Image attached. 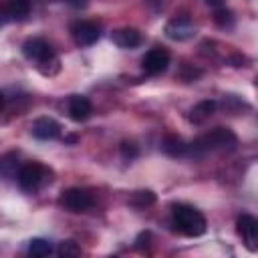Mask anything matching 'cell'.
<instances>
[{
  "label": "cell",
  "instance_id": "obj_21",
  "mask_svg": "<svg viewBox=\"0 0 258 258\" xmlns=\"http://www.w3.org/2000/svg\"><path fill=\"white\" fill-rule=\"evenodd\" d=\"M121 155H123V159L131 161V159H135V157L139 155V149H137L135 143H131V141H123V143H121Z\"/></svg>",
  "mask_w": 258,
  "mask_h": 258
},
{
  "label": "cell",
  "instance_id": "obj_15",
  "mask_svg": "<svg viewBox=\"0 0 258 258\" xmlns=\"http://www.w3.org/2000/svg\"><path fill=\"white\" fill-rule=\"evenodd\" d=\"M20 171V161H18V153H6L0 159V177L4 179H14Z\"/></svg>",
  "mask_w": 258,
  "mask_h": 258
},
{
  "label": "cell",
  "instance_id": "obj_17",
  "mask_svg": "<svg viewBox=\"0 0 258 258\" xmlns=\"http://www.w3.org/2000/svg\"><path fill=\"white\" fill-rule=\"evenodd\" d=\"M52 252V244L44 238H32L28 242V254L34 256V258H42V256H48Z\"/></svg>",
  "mask_w": 258,
  "mask_h": 258
},
{
  "label": "cell",
  "instance_id": "obj_2",
  "mask_svg": "<svg viewBox=\"0 0 258 258\" xmlns=\"http://www.w3.org/2000/svg\"><path fill=\"white\" fill-rule=\"evenodd\" d=\"M173 226L183 234V236H189V238H196V236H202L206 232V218L200 210H196L194 206H187V204H177L173 206Z\"/></svg>",
  "mask_w": 258,
  "mask_h": 258
},
{
  "label": "cell",
  "instance_id": "obj_6",
  "mask_svg": "<svg viewBox=\"0 0 258 258\" xmlns=\"http://www.w3.org/2000/svg\"><path fill=\"white\" fill-rule=\"evenodd\" d=\"M169 58H171V56H169V52H167L165 48L155 46V48H151L149 52H145L141 64H143V71H145L147 75H159V73H163V71L167 69Z\"/></svg>",
  "mask_w": 258,
  "mask_h": 258
},
{
  "label": "cell",
  "instance_id": "obj_13",
  "mask_svg": "<svg viewBox=\"0 0 258 258\" xmlns=\"http://www.w3.org/2000/svg\"><path fill=\"white\" fill-rule=\"evenodd\" d=\"M214 111H216V101H212V99H204V101H200L196 107H191L187 119H189L191 123L200 125V123L208 121V119L214 115Z\"/></svg>",
  "mask_w": 258,
  "mask_h": 258
},
{
  "label": "cell",
  "instance_id": "obj_26",
  "mask_svg": "<svg viewBox=\"0 0 258 258\" xmlns=\"http://www.w3.org/2000/svg\"><path fill=\"white\" fill-rule=\"evenodd\" d=\"M2 107H4V95L0 93V109H2Z\"/></svg>",
  "mask_w": 258,
  "mask_h": 258
},
{
  "label": "cell",
  "instance_id": "obj_25",
  "mask_svg": "<svg viewBox=\"0 0 258 258\" xmlns=\"http://www.w3.org/2000/svg\"><path fill=\"white\" fill-rule=\"evenodd\" d=\"M77 139H79L77 135H69V137H64V141H67V143H75Z\"/></svg>",
  "mask_w": 258,
  "mask_h": 258
},
{
  "label": "cell",
  "instance_id": "obj_9",
  "mask_svg": "<svg viewBox=\"0 0 258 258\" xmlns=\"http://www.w3.org/2000/svg\"><path fill=\"white\" fill-rule=\"evenodd\" d=\"M236 230L238 234L244 238V242L248 244L250 250L256 248V240H258V220L250 214H242L236 220Z\"/></svg>",
  "mask_w": 258,
  "mask_h": 258
},
{
  "label": "cell",
  "instance_id": "obj_1",
  "mask_svg": "<svg viewBox=\"0 0 258 258\" xmlns=\"http://www.w3.org/2000/svg\"><path fill=\"white\" fill-rule=\"evenodd\" d=\"M238 143V137L234 135L232 129L228 127H216L212 131H208L206 135L198 137L191 145H187V151L189 155L194 157H202L206 155L208 151H226V149H234Z\"/></svg>",
  "mask_w": 258,
  "mask_h": 258
},
{
  "label": "cell",
  "instance_id": "obj_20",
  "mask_svg": "<svg viewBox=\"0 0 258 258\" xmlns=\"http://www.w3.org/2000/svg\"><path fill=\"white\" fill-rule=\"evenodd\" d=\"M58 254L64 256V258H69V256H79V254H81V248L77 246L75 240H67V242H62V244L58 246Z\"/></svg>",
  "mask_w": 258,
  "mask_h": 258
},
{
  "label": "cell",
  "instance_id": "obj_16",
  "mask_svg": "<svg viewBox=\"0 0 258 258\" xmlns=\"http://www.w3.org/2000/svg\"><path fill=\"white\" fill-rule=\"evenodd\" d=\"M6 10H8L10 18L22 20V18H26L28 12H30V0H8Z\"/></svg>",
  "mask_w": 258,
  "mask_h": 258
},
{
  "label": "cell",
  "instance_id": "obj_22",
  "mask_svg": "<svg viewBox=\"0 0 258 258\" xmlns=\"http://www.w3.org/2000/svg\"><path fill=\"white\" fill-rule=\"evenodd\" d=\"M67 4L79 10V8H85V6H87V0H67Z\"/></svg>",
  "mask_w": 258,
  "mask_h": 258
},
{
  "label": "cell",
  "instance_id": "obj_10",
  "mask_svg": "<svg viewBox=\"0 0 258 258\" xmlns=\"http://www.w3.org/2000/svg\"><path fill=\"white\" fill-rule=\"evenodd\" d=\"M32 135L36 139H42V141H48V139H56L60 135V125L50 119V117H38L34 123H32Z\"/></svg>",
  "mask_w": 258,
  "mask_h": 258
},
{
  "label": "cell",
  "instance_id": "obj_14",
  "mask_svg": "<svg viewBox=\"0 0 258 258\" xmlns=\"http://www.w3.org/2000/svg\"><path fill=\"white\" fill-rule=\"evenodd\" d=\"M161 149H163V153L169 155V157H181V155H185L187 145H185V141H183L179 135L169 133V135L163 137V141H161Z\"/></svg>",
  "mask_w": 258,
  "mask_h": 258
},
{
  "label": "cell",
  "instance_id": "obj_12",
  "mask_svg": "<svg viewBox=\"0 0 258 258\" xmlns=\"http://www.w3.org/2000/svg\"><path fill=\"white\" fill-rule=\"evenodd\" d=\"M93 113V107H91V101L87 97H81V95H75L71 97L69 101V115L71 119L75 121H87Z\"/></svg>",
  "mask_w": 258,
  "mask_h": 258
},
{
  "label": "cell",
  "instance_id": "obj_18",
  "mask_svg": "<svg viewBox=\"0 0 258 258\" xmlns=\"http://www.w3.org/2000/svg\"><path fill=\"white\" fill-rule=\"evenodd\" d=\"M129 204L135 206V208H147V206L155 204V194L151 189H139V191L131 194Z\"/></svg>",
  "mask_w": 258,
  "mask_h": 258
},
{
  "label": "cell",
  "instance_id": "obj_5",
  "mask_svg": "<svg viewBox=\"0 0 258 258\" xmlns=\"http://www.w3.org/2000/svg\"><path fill=\"white\" fill-rule=\"evenodd\" d=\"M22 52L28 60H36V62H48L54 52H52V46L44 40V38H28L24 44H22Z\"/></svg>",
  "mask_w": 258,
  "mask_h": 258
},
{
  "label": "cell",
  "instance_id": "obj_24",
  "mask_svg": "<svg viewBox=\"0 0 258 258\" xmlns=\"http://www.w3.org/2000/svg\"><path fill=\"white\" fill-rule=\"evenodd\" d=\"M224 2H226V0H206V4H208V6H212V8H222V6H224Z\"/></svg>",
  "mask_w": 258,
  "mask_h": 258
},
{
  "label": "cell",
  "instance_id": "obj_4",
  "mask_svg": "<svg viewBox=\"0 0 258 258\" xmlns=\"http://www.w3.org/2000/svg\"><path fill=\"white\" fill-rule=\"evenodd\" d=\"M58 206L64 208L67 212L81 214V212H87V210L93 206V198H91V194L85 191V189L69 187V189H64V191L58 196Z\"/></svg>",
  "mask_w": 258,
  "mask_h": 258
},
{
  "label": "cell",
  "instance_id": "obj_3",
  "mask_svg": "<svg viewBox=\"0 0 258 258\" xmlns=\"http://www.w3.org/2000/svg\"><path fill=\"white\" fill-rule=\"evenodd\" d=\"M16 179H18V185L24 191H36L52 179V171L42 163L30 161V163L20 165V171H18Z\"/></svg>",
  "mask_w": 258,
  "mask_h": 258
},
{
  "label": "cell",
  "instance_id": "obj_7",
  "mask_svg": "<svg viewBox=\"0 0 258 258\" xmlns=\"http://www.w3.org/2000/svg\"><path fill=\"white\" fill-rule=\"evenodd\" d=\"M71 32H73L75 42L81 44V46H89V44L97 42L99 36H101L99 26H97L95 22H89V20H79V22H75V24L71 26Z\"/></svg>",
  "mask_w": 258,
  "mask_h": 258
},
{
  "label": "cell",
  "instance_id": "obj_11",
  "mask_svg": "<svg viewBox=\"0 0 258 258\" xmlns=\"http://www.w3.org/2000/svg\"><path fill=\"white\" fill-rule=\"evenodd\" d=\"M111 38H113V42H115L117 46H121V48H135V46L141 44V32H139L137 28H129V26L115 30V32L111 34Z\"/></svg>",
  "mask_w": 258,
  "mask_h": 258
},
{
  "label": "cell",
  "instance_id": "obj_8",
  "mask_svg": "<svg viewBox=\"0 0 258 258\" xmlns=\"http://www.w3.org/2000/svg\"><path fill=\"white\" fill-rule=\"evenodd\" d=\"M165 34L171 40H189L196 36V26L189 18H173L165 24Z\"/></svg>",
  "mask_w": 258,
  "mask_h": 258
},
{
  "label": "cell",
  "instance_id": "obj_19",
  "mask_svg": "<svg viewBox=\"0 0 258 258\" xmlns=\"http://www.w3.org/2000/svg\"><path fill=\"white\" fill-rule=\"evenodd\" d=\"M214 22L220 26V28H230L234 24V14L230 10H226L224 6L222 8H216L214 12Z\"/></svg>",
  "mask_w": 258,
  "mask_h": 258
},
{
  "label": "cell",
  "instance_id": "obj_23",
  "mask_svg": "<svg viewBox=\"0 0 258 258\" xmlns=\"http://www.w3.org/2000/svg\"><path fill=\"white\" fill-rule=\"evenodd\" d=\"M8 18H10V14H8V10H4V8H0V26H4V24L8 22Z\"/></svg>",
  "mask_w": 258,
  "mask_h": 258
}]
</instances>
